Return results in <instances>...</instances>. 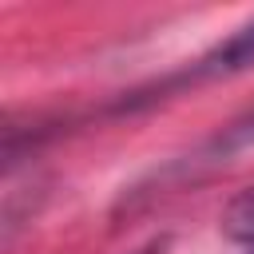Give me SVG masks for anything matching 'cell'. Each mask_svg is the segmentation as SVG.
Instances as JSON below:
<instances>
[{
    "mask_svg": "<svg viewBox=\"0 0 254 254\" xmlns=\"http://www.w3.org/2000/svg\"><path fill=\"white\" fill-rule=\"evenodd\" d=\"M222 230H226L234 242H242V246L254 250V187L238 190V194L226 202V210H222Z\"/></svg>",
    "mask_w": 254,
    "mask_h": 254,
    "instance_id": "6da1fadb",
    "label": "cell"
}]
</instances>
